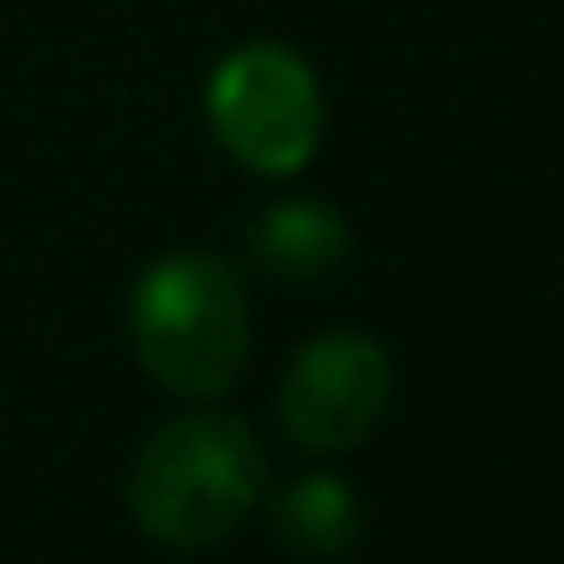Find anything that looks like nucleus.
Returning a JSON list of instances; mask_svg holds the SVG:
<instances>
[{
	"label": "nucleus",
	"instance_id": "nucleus-6",
	"mask_svg": "<svg viewBox=\"0 0 564 564\" xmlns=\"http://www.w3.org/2000/svg\"><path fill=\"white\" fill-rule=\"evenodd\" d=\"M268 522H273V540L297 558H346L358 546L365 516H358V491L346 479L304 474L273 498Z\"/></svg>",
	"mask_w": 564,
	"mask_h": 564
},
{
	"label": "nucleus",
	"instance_id": "nucleus-2",
	"mask_svg": "<svg viewBox=\"0 0 564 564\" xmlns=\"http://www.w3.org/2000/svg\"><path fill=\"white\" fill-rule=\"evenodd\" d=\"M134 352L152 382L188 401H213L243 377L249 304L237 273L219 256L171 249L134 285Z\"/></svg>",
	"mask_w": 564,
	"mask_h": 564
},
{
	"label": "nucleus",
	"instance_id": "nucleus-1",
	"mask_svg": "<svg viewBox=\"0 0 564 564\" xmlns=\"http://www.w3.org/2000/svg\"><path fill=\"white\" fill-rule=\"evenodd\" d=\"M268 491V455L231 413H183L159 425L128 467V510L159 546L195 552L225 540Z\"/></svg>",
	"mask_w": 564,
	"mask_h": 564
},
{
	"label": "nucleus",
	"instance_id": "nucleus-3",
	"mask_svg": "<svg viewBox=\"0 0 564 564\" xmlns=\"http://www.w3.org/2000/svg\"><path fill=\"white\" fill-rule=\"evenodd\" d=\"M207 122L243 171L292 176L316 159L322 86L285 43H237L207 79Z\"/></svg>",
	"mask_w": 564,
	"mask_h": 564
},
{
	"label": "nucleus",
	"instance_id": "nucleus-4",
	"mask_svg": "<svg viewBox=\"0 0 564 564\" xmlns=\"http://www.w3.org/2000/svg\"><path fill=\"white\" fill-rule=\"evenodd\" d=\"M389 394H394V365L377 334L358 328L316 334L310 346H297L280 377V425L297 449L340 455L358 449L382 425Z\"/></svg>",
	"mask_w": 564,
	"mask_h": 564
},
{
	"label": "nucleus",
	"instance_id": "nucleus-5",
	"mask_svg": "<svg viewBox=\"0 0 564 564\" xmlns=\"http://www.w3.org/2000/svg\"><path fill=\"white\" fill-rule=\"evenodd\" d=\"M249 249H256V261L273 280L316 285L346 261L352 231H346V219L328 200H273V207L249 225Z\"/></svg>",
	"mask_w": 564,
	"mask_h": 564
}]
</instances>
